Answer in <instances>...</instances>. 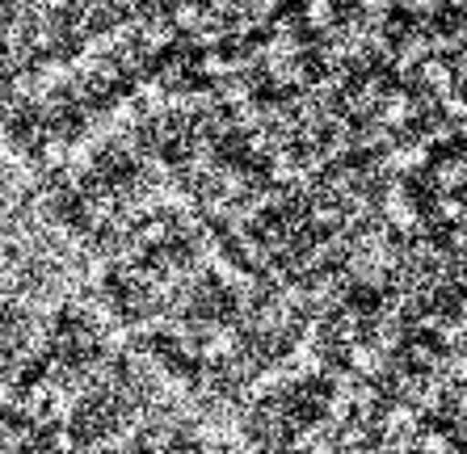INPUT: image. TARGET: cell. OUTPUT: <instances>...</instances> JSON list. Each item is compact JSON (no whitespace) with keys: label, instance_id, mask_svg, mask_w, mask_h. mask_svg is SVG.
<instances>
[{"label":"cell","instance_id":"6da1fadb","mask_svg":"<svg viewBox=\"0 0 467 454\" xmlns=\"http://www.w3.org/2000/svg\"><path fill=\"white\" fill-rule=\"evenodd\" d=\"M135 375L101 370V346L72 354L34 325L0 336V454H202L177 404L140 396Z\"/></svg>","mask_w":467,"mask_h":454}]
</instances>
